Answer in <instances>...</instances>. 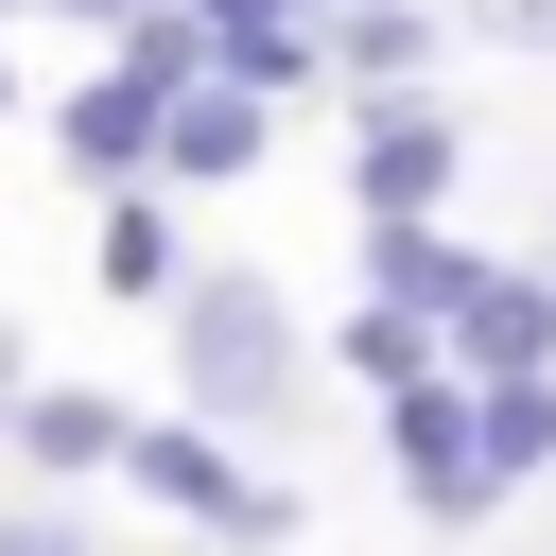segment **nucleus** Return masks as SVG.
<instances>
[{
  "instance_id": "15",
  "label": "nucleus",
  "mask_w": 556,
  "mask_h": 556,
  "mask_svg": "<svg viewBox=\"0 0 556 556\" xmlns=\"http://www.w3.org/2000/svg\"><path fill=\"white\" fill-rule=\"evenodd\" d=\"M330 52H348V70H365V87H400V70H417V17H400V0H365V17H348V35H330Z\"/></svg>"
},
{
  "instance_id": "5",
  "label": "nucleus",
  "mask_w": 556,
  "mask_h": 556,
  "mask_svg": "<svg viewBox=\"0 0 556 556\" xmlns=\"http://www.w3.org/2000/svg\"><path fill=\"white\" fill-rule=\"evenodd\" d=\"M348 191H365V226H382V208H434V191H452V122H434V104H382L365 156H348Z\"/></svg>"
},
{
  "instance_id": "3",
  "label": "nucleus",
  "mask_w": 556,
  "mask_h": 556,
  "mask_svg": "<svg viewBox=\"0 0 556 556\" xmlns=\"http://www.w3.org/2000/svg\"><path fill=\"white\" fill-rule=\"evenodd\" d=\"M452 348H469V382H521V365H556V261H469V295H452Z\"/></svg>"
},
{
  "instance_id": "7",
  "label": "nucleus",
  "mask_w": 556,
  "mask_h": 556,
  "mask_svg": "<svg viewBox=\"0 0 556 556\" xmlns=\"http://www.w3.org/2000/svg\"><path fill=\"white\" fill-rule=\"evenodd\" d=\"M243 87H313V0H191Z\"/></svg>"
},
{
  "instance_id": "11",
  "label": "nucleus",
  "mask_w": 556,
  "mask_h": 556,
  "mask_svg": "<svg viewBox=\"0 0 556 556\" xmlns=\"http://www.w3.org/2000/svg\"><path fill=\"white\" fill-rule=\"evenodd\" d=\"M17 434H35V469H104V452H139V434H122L104 400H70V382H52V400H35Z\"/></svg>"
},
{
  "instance_id": "18",
  "label": "nucleus",
  "mask_w": 556,
  "mask_h": 556,
  "mask_svg": "<svg viewBox=\"0 0 556 556\" xmlns=\"http://www.w3.org/2000/svg\"><path fill=\"white\" fill-rule=\"evenodd\" d=\"M87 17H139V0H87Z\"/></svg>"
},
{
  "instance_id": "1",
  "label": "nucleus",
  "mask_w": 556,
  "mask_h": 556,
  "mask_svg": "<svg viewBox=\"0 0 556 556\" xmlns=\"http://www.w3.org/2000/svg\"><path fill=\"white\" fill-rule=\"evenodd\" d=\"M174 348H191L208 417H295V330H278L261 278H174Z\"/></svg>"
},
{
  "instance_id": "4",
  "label": "nucleus",
  "mask_w": 556,
  "mask_h": 556,
  "mask_svg": "<svg viewBox=\"0 0 556 556\" xmlns=\"http://www.w3.org/2000/svg\"><path fill=\"white\" fill-rule=\"evenodd\" d=\"M243 156H261V87H243V70H226V87H174V104H156V174L226 191Z\"/></svg>"
},
{
  "instance_id": "14",
  "label": "nucleus",
  "mask_w": 556,
  "mask_h": 556,
  "mask_svg": "<svg viewBox=\"0 0 556 556\" xmlns=\"http://www.w3.org/2000/svg\"><path fill=\"white\" fill-rule=\"evenodd\" d=\"M104 278H122V295H174V226H156V208H104Z\"/></svg>"
},
{
  "instance_id": "17",
  "label": "nucleus",
  "mask_w": 556,
  "mask_h": 556,
  "mask_svg": "<svg viewBox=\"0 0 556 556\" xmlns=\"http://www.w3.org/2000/svg\"><path fill=\"white\" fill-rule=\"evenodd\" d=\"M0 556H87V539L70 521H0Z\"/></svg>"
},
{
  "instance_id": "8",
  "label": "nucleus",
  "mask_w": 556,
  "mask_h": 556,
  "mask_svg": "<svg viewBox=\"0 0 556 556\" xmlns=\"http://www.w3.org/2000/svg\"><path fill=\"white\" fill-rule=\"evenodd\" d=\"M365 278H382L400 313H452V295H469V261H452V243H434L417 208H382V243H365Z\"/></svg>"
},
{
  "instance_id": "9",
  "label": "nucleus",
  "mask_w": 556,
  "mask_h": 556,
  "mask_svg": "<svg viewBox=\"0 0 556 556\" xmlns=\"http://www.w3.org/2000/svg\"><path fill=\"white\" fill-rule=\"evenodd\" d=\"M70 156H87V174H122V156H156V87H139V70H104V87L70 104Z\"/></svg>"
},
{
  "instance_id": "10",
  "label": "nucleus",
  "mask_w": 556,
  "mask_h": 556,
  "mask_svg": "<svg viewBox=\"0 0 556 556\" xmlns=\"http://www.w3.org/2000/svg\"><path fill=\"white\" fill-rule=\"evenodd\" d=\"M469 417H486V469H504V486H521V469H556V400H539V365H521V382H486Z\"/></svg>"
},
{
  "instance_id": "13",
  "label": "nucleus",
  "mask_w": 556,
  "mask_h": 556,
  "mask_svg": "<svg viewBox=\"0 0 556 556\" xmlns=\"http://www.w3.org/2000/svg\"><path fill=\"white\" fill-rule=\"evenodd\" d=\"M348 365H365V382H417V365H434V313H400V295L348 313Z\"/></svg>"
},
{
  "instance_id": "2",
  "label": "nucleus",
  "mask_w": 556,
  "mask_h": 556,
  "mask_svg": "<svg viewBox=\"0 0 556 556\" xmlns=\"http://www.w3.org/2000/svg\"><path fill=\"white\" fill-rule=\"evenodd\" d=\"M382 400H400V434H382V452H400V504H417V521H469V504L504 486V469H486V417H469L434 365H417V382H382Z\"/></svg>"
},
{
  "instance_id": "12",
  "label": "nucleus",
  "mask_w": 556,
  "mask_h": 556,
  "mask_svg": "<svg viewBox=\"0 0 556 556\" xmlns=\"http://www.w3.org/2000/svg\"><path fill=\"white\" fill-rule=\"evenodd\" d=\"M122 70H139V87H156V104H174V87H191V70H208V17H191V0H174V17H139V35H122Z\"/></svg>"
},
{
  "instance_id": "16",
  "label": "nucleus",
  "mask_w": 556,
  "mask_h": 556,
  "mask_svg": "<svg viewBox=\"0 0 556 556\" xmlns=\"http://www.w3.org/2000/svg\"><path fill=\"white\" fill-rule=\"evenodd\" d=\"M486 35L504 52H556V0H486Z\"/></svg>"
},
{
  "instance_id": "6",
  "label": "nucleus",
  "mask_w": 556,
  "mask_h": 556,
  "mask_svg": "<svg viewBox=\"0 0 556 556\" xmlns=\"http://www.w3.org/2000/svg\"><path fill=\"white\" fill-rule=\"evenodd\" d=\"M139 486H156V504H191V521H226V539H278V504H261V486H226V452H208V434H139Z\"/></svg>"
}]
</instances>
